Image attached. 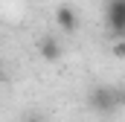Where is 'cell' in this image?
Returning <instances> with one entry per match:
<instances>
[{
    "label": "cell",
    "instance_id": "obj_2",
    "mask_svg": "<svg viewBox=\"0 0 125 122\" xmlns=\"http://www.w3.org/2000/svg\"><path fill=\"white\" fill-rule=\"evenodd\" d=\"M108 29L116 38H125V0H108Z\"/></svg>",
    "mask_w": 125,
    "mask_h": 122
},
{
    "label": "cell",
    "instance_id": "obj_5",
    "mask_svg": "<svg viewBox=\"0 0 125 122\" xmlns=\"http://www.w3.org/2000/svg\"><path fill=\"white\" fill-rule=\"evenodd\" d=\"M114 55H116V58H125V38H116V44H114Z\"/></svg>",
    "mask_w": 125,
    "mask_h": 122
},
{
    "label": "cell",
    "instance_id": "obj_3",
    "mask_svg": "<svg viewBox=\"0 0 125 122\" xmlns=\"http://www.w3.org/2000/svg\"><path fill=\"white\" fill-rule=\"evenodd\" d=\"M38 52H41L44 61H58L64 55V47H61V41H58L55 35H44V38L38 41Z\"/></svg>",
    "mask_w": 125,
    "mask_h": 122
},
{
    "label": "cell",
    "instance_id": "obj_1",
    "mask_svg": "<svg viewBox=\"0 0 125 122\" xmlns=\"http://www.w3.org/2000/svg\"><path fill=\"white\" fill-rule=\"evenodd\" d=\"M122 102H125V93L111 87V84H96L93 90L87 93V105L93 108L96 113H114Z\"/></svg>",
    "mask_w": 125,
    "mask_h": 122
},
{
    "label": "cell",
    "instance_id": "obj_4",
    "mask_svg": "<svg viewBox=\"0 0 125 122\" xmlns=\"http://www.w3.org/2000/svg\"><path fill=\"white\" fill-rule=\"evenodd\" d=\"M55 23H58L61 32H76L79 29V15H76V9L67 6V3H61V6L55 9Z\"/></svg>",
    "mask_w": 125,
    "mask_h": 122
}]
</instances>
